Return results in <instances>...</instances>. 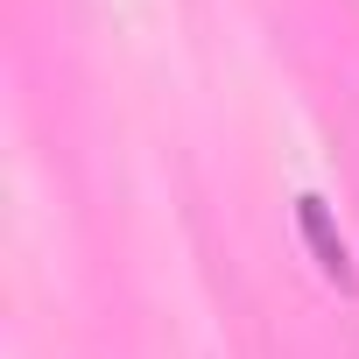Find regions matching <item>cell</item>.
<instances>
[{
  "label": "cell",
  "instance_id": "cell-1",
  "mask_svg": "<svg viewBox=\"0 0 359 359\" xmlns=\"http://www.w3.org/2000/svg\"><path fill=\"white\" fill-rule=\"evenodd\" d=\"M296 219H303V240L317 247V268L338 282V289H352V261H345V240L331 233V219H324V198H303L296 205Z\"/></svg>",
  "mask_w": 359,
  "mask_h": 359
}]
</instances>
